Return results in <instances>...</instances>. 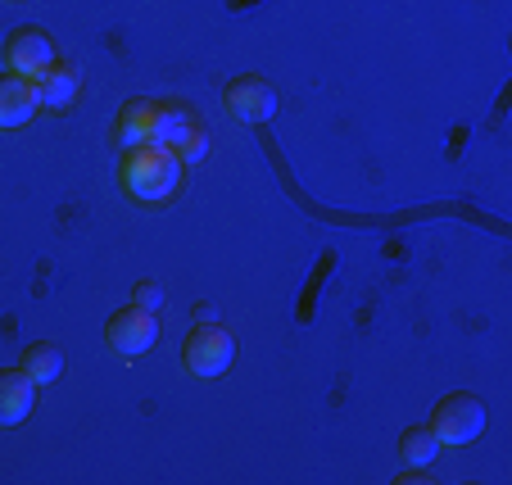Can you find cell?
I'll list each match as a JSON object with an SVG mask.
<instances>
[{
    "mask_svg": "<svg viewBox=\"0 0 512 485\" xmlns=\"http://www.w3.org/2000/svg\"><path fill=\"white\" fill-rule=\"evenodd\" d=\"M186 164L168 146H127L118 150V186L136 204H164L182 191Z\"/></svg>",
    "mask_w": 512,
    "mask_h": 485,
    "instance_id": "6da1fadb",
    "label": "cell"
},
{
    "mask_svg": "<svg viewBox=\"0 0 512 485\" xmlns=\"http://www.w3.org/2000/svg\"><path fill=\"white\" fill-rule=\"evenodd\" d=\"M168 127H173V105L164 100H127L114 118V146L127 150V146H164L168 141Z\"/></svg>",
    "mask_w": 512,
    "mask_h": 485,
    "instance_id": "7a4b0ae2",
    "label": "cell"
},
{
    "mask_svg": "<svg viewBox=\"0 0 512 485\" xmlns=\"http://www.w3.org/2000/svg\"><path fill=\"white\" fill-rule=\"evenodd\" d=\"M182 363H186V372H191V377H204V381L223 377V372L232 368V363H236V336L223 327V318H218V322H200V327L186 336Z\"/></svg>",
    "mask_w": 512,
    "mask_h": 485,
    "instance_id": "3957f363",
    "label": "cell"
},
{
    "mask_svg": "<svg viewBox=\"0 0 512 485\" xmlns=\"http://www.w3.org/2000/svg\"><path fill=\"white\" fill-rule=\"evenodd\" d=\"M431 431L440 445H472L485 431V404L472 390H454L431 408Z\"/></svg>",
    "mask_w": 512,
    "mask_h": 485,
    "instance_id": "277c9868",
    "label": "cell"
},
{
    "mask_svg": "<svg viewBox=\"0 0 512 485\" xmlns=\"http://www.w3.org/2000/svg\"><path fill=\"white\" fill-rule=\"evenodd\" d=\"M55 59H59L55 37H50L46 28H37V23H28V28H14L10 37H5V73H19V78L37 82L41 73L55 64Z\"/></svg>",
    "mask_w": 512,
    "mask_h": 485,
    "instance_id": "5b68a950",
    "label": "cell"
},
{
    "mask_svg": "<svg viewBox=\"0 0 512 485\" xmlns=\"http://www.w3.org/2000/svg\"><path fill=\"white\" fill-rule=\"evenodd\" d=\"M159 340V322L150 309H118L114 318L105 322V345L118 354V359H141L150 345Z\"/></svg>",
    "mask_w": 512,
    "mask_h": 485,
    "instance_id": "8992f818",
    "label": "cell"
},
{
    "mask_svg": "<svg viewBox=\"0 0 512 485\" xmlns=\"http://www.w3.org/2000/svg\"><path fill=\"white\" fill-rule=\"evenodd\" d=\"M223 105L232 118L259 127L277 114V87H272L268 78H259V73H241V78H232L223 87Z\"/></svg>",
    "mask_w": 512,
    "mask_h": 485,
    "instance_id": "52a82bcc",
    "label": "cell"
},
{
    "mask_svg": "<svg viewBox=\"0 0 512 485\" xmlns=\"http://www.w3.org/2000/svg\"><path fill=\"white\" fill-rule=\"evenodd\" d=\"M37 114H41L37 82L19 78V73H0V132H14V127L32 123Z\"/></svg>",
    "mask_w": 512,
    "mask_h": 485,
    "instance_id": "ba28073f",
    "label": "cell"
},
{
    "mask_svg": "<svg viewBox=\"0 0 512 485\" xmlns=\"http://www.w3.org/2000/svg\"><path fill=\"white\" fill-rule=\"evenodd\" d=\"M164 146L173 150V155L182 159L186 168H195L204 155H209V127H204L186 105H173V127H168V141H164Z\"/></svg>",
    "mask_w": 512,
    "mask_h": 485,
    "instance_id": "9c48e42d",
    "label": "cell"
},
{
    "mask_svg": "<svg viewBox=\"0 0 512 485\" xmlns=\"http://www.w3.org/2000/svg\"><path fill=\"white\" fill-rule=\"evenodd\" d=\"M37 408V381L23 368H0V427H19Z\"/></svg>",
    "mask_w": 512,
    "mask_h": 485,
    "instance_id": "30bf717a",
    "label": "cell"
},
{
    "mask_svg": "<svg viewBox=\"0 0 512 485\" xmlns=\"http://www.w3.org/2000/svg\"><path fill=\"white\" fill-rule=\"evenodd\" d=\"M78 91H82V68L78 64H64V59H55V64L46 68L37 78V100H41V109H68L73 100H78Z\"/></svg>",
    "mask_w": 512,
    "mask_h": 485,
    "instance_id": "8fae6325",
    "label": "cell"
},
{
    "mask_svg": "<svg viewBox=\"0 0 512 485\" xmlns=\"http://www.w3.org/2000/svg\"><path fill=\"white\" fill-rule=\"evenodd\" d=\"M19 368L28 372V377L37 381V390H41V386H50V381L64 377V350L50 345V340H32L28 350L19 354Z\"/></svg>",
    "mask_w": 512,
    "mask_h": 485,
    "instance_id": "7c38bea8",
    "label": "cell"
},
{
    "mask_svg": "<svg viewBox=\"0 0 512 485\" xmlns=\"http://www.w3.org/2000/svg\"><path fill=\"white\" fill-rule=\"evenodd\" d=\"M435 454H440V440H435L431 427H408L404 436H399V458H404V467H431Z\"/></svg>",
    "mask_w": 512,
    "mask_h": 485,
    "instance_id": "4fadbf2b",
    "label": "cell"
},
{
    "mask_svg": "<svg viewBox=\"0 0 512 485\" xmlns=\"http://www.w3.org/2000/svg\"><path fill=\"white\" fill-rule=\"evenodd\" d=\"M132 304H136V309H150V313H155L159 304H164V291H159V282H136Z\"/></svg>",
    "mask_w": 512,
    "mask_h": 485,
    "instance_id": "5bb4252c",
    "label": "cell"
},
{
    "mask_svg": "<svg viewBox=\"0 0 512 485\" xmlns=\"http://www.w3.org/2000/svg\"><path fill=\"white\" fill-rule=\"evenodd\" d=\"M195 318H200V322H218V309H213V304H200V309H195Z\"/></svg>",
    "mask_w": 512,
    "mask_h": 485,
    "instance_id": "9a60e30c",
    "label": "cell"
}]
</instances>
